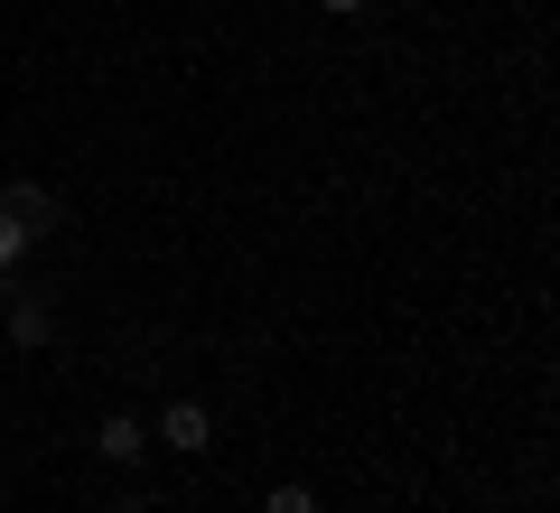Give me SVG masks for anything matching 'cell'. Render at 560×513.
Here are the masks:
<instances>
[{
	"instance_id": "1",
	"label": "cell",
	"mask_w": 560,
	"mask_h": 513,
	"mask_svg": "<svg viewBox=\"0 0 560 513\" xmlns=\"http://www.w3.org/2000/svg\"><path fill=\"white\" fill-rule=\"evenodd\" d=\"M0 215L20 224L28 243H47V234L66 224V206H57V187H38V178H10V187H0Z\"/></svg>"
},
{
	"instance_id": "2",
	"label": "cell",
	"mask_w": 560,
	"mask_h": 513,
	"mask_svg": "<svg viewBox=\"0 0 560 513\" xmlns=\"http://www.w3.org/2000/svg\"><path fill=\"white\" fill-rule=\"evenodd\" d=\"M94 457H103V467H140V457H150V430H140V411H103Z\"/></svg>"
},
{
	"instance_id": "3",
	"label": "cell",
	"mask_w": 560,
	"mask_h": 513,
	"mask_svg": "<svg viewBox=\"0 0 560 513\" xmlns=\"http://www.w3.org/2000/svg\"><path fill=\"white\" fill-rule=\"evenodd\" d=\"M160 439H168V448H215V411H206V401H168Z\"/></svg>"
},
{
	"instance_id": "4",
	"label": "cell",
	"mask_w": 560,
	"mask_h": 513,
	"mask_svg": "<svg viewBox=\"0 0 560 513\" xmlns=\"http://www.w3.org/2000/svg\"><path fill=\"white\" fill-rule=\"evenodd\" d=\"M10 336H20V346H47V336H57V308H47L38 290H10Z\"/></svg>"
},
{
	"instance_id": "5",
	"label": "cell",
	"mask_w": 560,
	"mask_h": 513,
	"mask_svg": "<svg viewBox=\"0 0 560 513\" xmlns=\"http://www.w3.org/2000/svg\"><path fill=\"white\" fill-rule=\"evenodd\" d=\"M261 513H318V494H308V486H271V504H261Z\"/></svg>"
},
{
	"instance_id": "6",
	"label": "cell",
	"mask_w": 560,
	"mask_h": 513,
	"mask_svg": "<svg viewBox=\"0 0 560 513\" xmlns=\"http://www.w3.org/2000/svg\"><path fill=\"white\" fill-rule=\"evenodd\" d=\"M28 253V234H20V224H10V215H0V271H10V261H20Z\"/></svg>"
},
{
	"instance_id": "7",
	"label": "cell",
	"mask_w": 560,
	"mask_h": 513,
	"mask_svg": "<svg viewBox=\"0 0 560 513\" xmlns=\"http://www.w3.org/2000/svg\"><path fill=\"white\" fill-rule=\"evenodd\" d=\"M318 10H327V20H355V10H364V0H318Z\"/></svg>"
},
{
	"instance_id": "8",
	"label": "cell",
	"mask_w": 560,
	"mask_h": 513,
	"mask_svg": "<svg viewBox=\"0 0 560 513\" xmlns=\"http://www.w3.org/2000/svg\"><path fill=\"white\" fill-rule=\"evenodd\" d=\"M113 513H150V504H140V494H121V504H113Z\"/></svg>"
}]
</instances>
